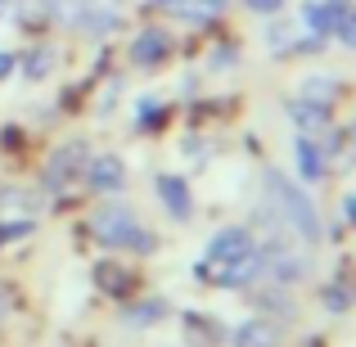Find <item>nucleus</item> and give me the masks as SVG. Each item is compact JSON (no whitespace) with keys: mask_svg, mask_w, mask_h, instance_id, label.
<instances>
[{"mask_svg":"<svg viewBox=\"0 0 356 347\" xmlns=\"http://www.w3.org/2000/svg\"><path fill=\"white\" fill-rule=\"evenodd\" d=\"M261 190H266V203L275 208V217L284 221L289 234H298L302 243H321V208L312 203V194H307V185H298L289 172H280V167H261Z\"/></svg>","mask_w":356,"mask_h":347,"instance_id":"nucleus-1","label":"nucleus"},{"mask_svg":"<svg viewBox=\"0 0 356 347\" xmlns=\"http://www.w3.org/2000/svg\"><path fill=\"white\" fill-rule=\"evenodd\" d=\"M90 234H95V243L108 248V252H140V257L158 252V234L136 217V208H131L122 194L118 199H104L90 212Z\"/></svg>","mask_w":356,"mask_h":347,"instance_id":"nucleus-2","label":"nucleus"},{"mask_svg":"<svg viewBox=\"0 0 356 347\" xmlns=\"http://www.w3.org/2000/svg\"><path fill=\"white\" fill-rule=\"evenodd\" d=\"M86 163H90V145H86V140H81V136L63 140V145L45 158V167H41V190L45 194H63L72 181H81Z\"/></svg>","mask_w":356,"mask_h":347,"instance_id":"nucleus-3","label":"nucleus"},{"mask_svg":"<svg viewBox=\"0 0 356 347\" xmlns=\"http://www.w3.org/2000/svg\"><path fill=\"white\" fill-rule=\"evenodd\" d=\"M252 252H257L252 226H221V230H212L208 248H203V261H208V266H239Z\"/></svg>","mask_w":356,"mask_h":347,"instance_id":"nucleus-4","label":"nucleus"},{"mask_svg":"<svg viewBox=\"0 0 356 347\" xmlns=\"http://www.w3.org/2000/svg\"><path fill=\"white\" fill-rule=\"evenodd\" d=\"M172 32L167 27H158V23H149V27H140L136 36H131V50H127V59H131V68H145V72H154V68H163L167 59H172Z\"/></svg>","mask_w":356,"mask_h":347,"instance_id":"nucleus-5","label":"nucleus"},{"mask_svg":"<svg viewBox=\"0 0 356 347\" xmlns=\"http://www.w3.org/2000/svg\"><path fill=\"white\" fill-rule=\"evenodd\" d=\"M81 181H86V190L99 194V199H118V194L127 190V163H122L118 154H95L86 163V172H81Z\"/></svg>","mask_w":356,"mask_h":347,"instance_id":"nucleus-6","label":"nucleus"},{"mask_svg":"<svg viewBox=\"0 0 356 347\" xmlns=\"http://www.w3.org/2000/svg\"><path fill=\"white\" fill-rule=\"evenodd\" d=\"M154 194H158V203H163V212L172 221H181V226H190V221H194V190H190L185 176L158 172L154 176Z\"/></svg>","mask_w":356,"mask_h":347,"instance_id":"nucleus-7","label":"nucleus"},{"mask_svg":"<svg viewBox=\"0 0 356 347\" xmlns=\"http://www.w3.org/2000/svg\"><path fill=\"white\" fill-rule=\"evenodd\" d=\"M293 181L298 185H321L325 181V172H330V158H325V149H321V140L316 136H307V131H298L293 136Z\"/></svg>","mask_w":356,"mask_h":347,"instance_id":"nucleus-8","label":"nucleus"},{"mask_svg":"<svg viewBox=\"0 0 356 347\" xmlns=\"http://www.w3.org/2000/svg\"><path fill=\"white\" fill-rule=\"evenodd\" d=\"M348 9H352L348 0H312V5L302 9V32L330 41V36L339 32V23L348 18Z\"/></svg>","mask_w":356,"mask_h":347,"instance_id":"nucleus-9","label":"nucleus"},{"mask_svg":"<svg viewBox=\"0 0 356 347\" xmlns=\"http://www.w3.org/2000/svg\"><path fill=\"white\" fill-rule=\"evenodd\" d=\"M72 27H77L81 36H95V41H104V36H113L118 27H122V14H118V9H108L104 0H81Z\"/></svg>","mask_w":356,"mask_h":347,"instance_id":"nucleus-10","label":"nucleus"},{"mask_svg":"<svg viewBox=\"0 0 356 347\" xmlns=\"http://www.w3.org/2000/svg\"><path fill=\"white\" fill-rule=\"evenodd\" d=\"M284 113L293 122L298 131H307V136H316V131H330V104H316V99H284Z\"/></svg>","mask_w":356,"mask_h":347,"instance_id":"nucleus-11","label":"nucleus"},{"mask_svg":"<svg viewBox=\"0 0 356 347\" xmlns=\"http://www.w3.org/2000/svg\"><path fill=\"white\" fill-rule=\"evenodd\" d=\"M235 347H280V325L266 321V316H248L235 334H230Z\"/></svg>","mask_w":356,"mask_h":347,"instance_id":"nucleus-12","label":"nucleus"},{"mask_svg":"<svg viewBox=\"0 0 356 347\" xmlns=\"http://www.w3.org/2000/svg\"><path fill=\"white\" fill-rule=\"evenodd\" d=\"M163 316H167V302H163V298H145V302H136V307H127V312H122V325H127V330H154Z\"/></svg>","mask_w":356,"mask_h":347,"instance_id":"nucleus-13","label":"nucleus"},{"mask_svg":"<svg viewBox=\"0 0 356 347\" xmlns=\"http://www.w3.org/2000/svg\"><path fill=\"white\" fill-rule=\"evenodd\" d=\"M343 90V81L334 77V72H312V77H302V86H298V95L302 99H316V104H334Z\"/></svg>","mask_w":356,"mask_h":347,"instance_id":"nucleus-14","label":"nucleus"},{"mask_svg":"<svg viewBox=\"0 0 356 347\" xmlns=\"http://www.w3.org/2000/svg\"><path fill=\"white\" fill-rule=\"evenodd\" d=\"M18 72H23L27 81H45L54 72V45H32V50L23 54V59H18Z\"/></svg>","mask_w":356,"mask_h":347,"instance_id":"nucleus-15","label":"nucleus"},{"mask_svg":"<svg viewBox=\"0 0 356 347\" xmlns=\"http://www.w3.org/2000/svg\"><path fill=\"white\" fill-rule=\"evenodd\" d=\"M321 302H325V312H330V316H343L356 302V289L348 284V280H330V284L321 289Z\"/></svg>","mask_w":356,"mask_h":347,"instance_id":"nucleus-16","label":"nucleus"},{"mask_svg":"<svg viewBox=\"0 0 356 347\" xmlns=\"http://www.w3.org/2000/svg\"><path fill=\"white\" fill-rule=\"evenodd\" d=\"M261 36H266V45H270L275 54H284V50L293 54V50H298V41H302V27H298V23H270Z\"/></svg>","mask_w":356,"mask_h":347,"instance_id":"nucleus-17","label":"nucleus"},{"mask_svg":"<svg viewBox=\"0 0 356 347\" xmlns=\"http://www.w3.org/2000/svg\"><path fill=\"white\" fill-rule=\"evenodd\" d=\"M235 63H239V45L235 41H221V45L208 50V72H230Z\"/></svg>","mask_w":356,"mask_h":347,"instance_id":"nucleus-18","label":"nucleus"},{"mask_svg":"<svg viewBox=\"0 0 356 347\" xmlns=\"http://www.w3.org/2000/svg\"><path fill=\"white\" fill-rule=\"evenodd\" d=\"M158 118H163V95H140L136 99V127H158Z\"/></svg>","mask_w":356,"mask_h":347,"instance_id":"nucleus-19","label":"nucleus"},{"mask_svg":"<svg viewBox=\"0 0 356 347\" xmlns=\"http://www.w3.org/2000/svg\"><path fill=\"white\" fill-rule=\"evenodd\" d=\"M334 36H339L343 50H356V9H348V18L339 23V32H334Z\"/></svg>","mask_w":356,"mask_h":347,"instance_id":"nucleus-20","label":"nucleus"},{"mask_svg":"<svg viewBox=\"0 0 356 347\" xmlns=\"http://www.w3.org/2000/svg\"><path fill=\"white\" fill-rule=\"evenodd\" d=\"M32 230H36V221H9V226H0V248H5V239H27Z\"/></svg>","mask_w":356,"mask_h":347,"instance_id":"nucleus-21","label":"nucleus"},{"mask_svg":"<svg viewBox=\"0 0 356 347\" xmlns=\"http://www.w3.org/2000/svg\"><path fill=\"white\" fill-rule=\"evenodd\" d=\"M243 9H248V14H280L284 0H243Z\"/></svg>","mask_w":356,"mask_h":347,"instance_id":"nucleus-22","label":"nucleus"},{"mask_svg":"<svg viewBox=\"0 0 356 347\" xmlns=\"http://www.w3.org/2000/svg\"><path fill=\"white\" fill-rule=\"evenodd\" d=\"M18 72V54H9V50H0V86H5L9 77Z\"/></svg>","mask_w":356,"mask_h":347,"instance_id":"nucleus-23","label":"nucleus"},{"mask_svg":"<svg viewBox=\"0 0 356 347\" xmlns=\"http://www.w3.org/2000/svg\"><path fill=\"white\" fill-rule=\"evenodd\" d=\"M343 221L356 230V194H348V199H343Z\"/></svg>","mask_w":356,"mask_h":347,"instance_id":"nucleus-24","label":"nucleus"},{"mask_svg":"<svg viewBox=\"0 0 356 347\" xmlns=\"http://www.w3.org/2000/svg\"><path fill=\"white\" fill-rule=\"evenodd\" d=\"M18 5H23V0H0V18H9V14H14Z\"/></svg>","mask_w":356,"mask_h":347,"instance_id":"nucleus-25","label":"nucleus"},{"mask_svg":"<svg viewBox=\"0 0 356 347\" xmlns=\"http://www.w3.org/2000/svg\"><path fill=\"white\" fill-rule=\"evenodd\" d=\"M149 5H158V9H172V14H176V9H181L185 0H149Z\"/></svg>","mask_w":356,"mask_h":347,"instance_id":"nucleus-26","label":"nucleus"},{"mask_svg":"<svg viewBox=\"0 0 356 347\" xmlns=\"http://www.w3.org/2000/svg\"><path fill=\"white\" fill-rule=\"evenodd\" d=\"M5 307H9V302H5V293H0V316H5Z\"/></svg>","mask_w":356,"mask_h":347,"instance_id":"nucleus-27","label":"nucleus"}]
</instances>
